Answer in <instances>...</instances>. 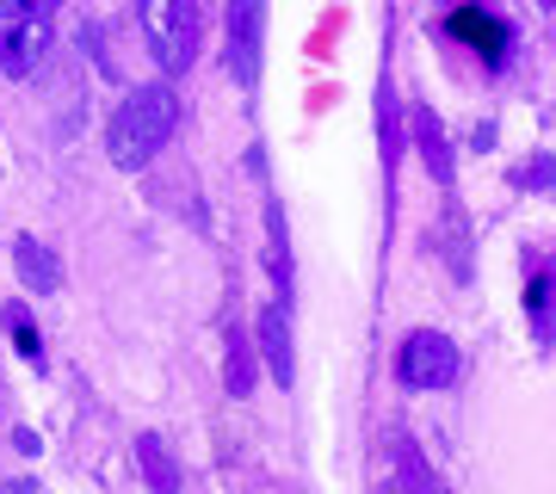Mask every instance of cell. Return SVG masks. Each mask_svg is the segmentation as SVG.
I'll return each mask as SVG.
<instances>
[{"instance_id":"1","label":"cell","mask_w":556,"mask_h":494,"mask_svg":"<svg viewBox=\"0 0 556 494\" xmlns=\"http://www.w3.org/2000/svg\"><path fill=\"white\" fill-rule=\"evenodd\" d=\"M174 124H179V93L167 80H149V87H137L112 112V124H105V155L118 161V167H149L167 149Z\"/></svg>"},{"instance_id":"2","label":"cell","mask_w":556,"mask_h":494,"mask_svg":"<svg viewBox=\"0 0 556 494\" xmlns=\"http://www.w3.org/2000/svg\"><path fill=\"white\" fill-rule=\"evenodd\" d=\"M137 25L161 68H192V56H199V0H137Z\"/></svg>"},{"instance_id":"3","label":"cell","mask_w":556,"mask_h":494,"mask_svg":"<svg viewBox=\"0 0 556 494\" xmlns=\"http://www.w3.org/2000/svg\"><path fill=\"white\" fill-rule=\"evenodd\" d=\"M402 383H415V390H445L457 377V346L433 328H420V334L402 340V358H396Z\"/></svg>"},{"instance_id":"4","label":"cell","mask_w":556,"mask_h":494,"mask_svg":"<svg viewBox=\"0 0 556 494\" xmlns=\"http://www.w3.org/2000/svg\"><path fill=\"white\" fill-rule=\"evenodd\" d=\"M260 38H266V0H229V75L241 87L260 80Z\"/></svg>"},{"instance_id":"5","label":"cell","mask_w":556,"mask_h":494,"mask_svg":"<svg viewBox=\"0 0 556 494\" xmlns=\"http://www.w3.org/2000/svg\"><path fill=\"white\" fill-rule=\"evenodd\" d=\"M43 50H50V25L43 20H13V31L0 38V68H7L13 80H25L43 62Z\"/></svg>"},{"instance_id":"6","label":"cell","mask_w":556,"mask_h":494,"mask_svg":"<svg viewBox=\"0 0 556 494\" xmlns=\"http://www.w3.org/2000/svg\"><path fill=\"white\" fill-rule=\"evenodd\" d=\"M254 353H266V365H273L278 383H291L298 377V358H291V316L285 309H260V328H254Z\"/></svg>"},{"instance_id":"7","label":"cell","mask_w":556,"mask_h":494,"mask_svg":"<svg viewBox=\"0 0 556 494\" xmlns=\"http://www.w3.org/2000/svg\"><path fill=\"white\" fill-rule=\"evenodd\" d=\"M13 266H20V278L31 284V291H43V296L62 291V259L50 254L38 236H20V241H13Z\"/></svg>"},{"instance_id":"8","label":"cell","mask_w":556,"mask_h":494,"mask_svg":"<svg viewBox=\"0 0 556 494\" xmlns=\"http://www.w3.org/2000/svg\"><path fill=\"white\" fill-rule=\"evenodd\" d=\"M415 142H420V161H427V174H433L439 186H452V149H445V130H439L433 112H420V118H415Z\"/></svg>"},{"instance_id":"9","label":"cell","mask_w":556,"mask_h":494,"mask_svg":"<svg viewBox=\"0 0 556 494\" xmlns=\"http://www.w3.org/2000/svg\"><path fill=\"white\" fill-rule=\"evenodd\" d=\"M223 383H229V395H254L260 383V353H254V340H229V365H223Z\"/></svg>"},{"instance_id":"10","label":"cell","mask_w":556,"mask_h":494,"mask_svg":"<svg viewBox=\"0 0 556 494\" xmlns=\"http://www.w3.org/2000/svg\"><path fill=\"white\" fill-rule=\"evenodd\" d=\"M137 464H142V476H149L161 494L179 489V470H174V457L161 452V439H137Z\"/></svg>"},{"instance_id":"11","label":"cell","mask_w":556,"mask_h":494,"mask_svg":"<svg viewBox=\"0 0 556 494\" xmlns=\"http://www.w3.org/2000/svg\"><path fill=\"white\" fill-rule=\"evenodd\" d=\"M56 0H0V20H43Z\"/></svg>"}]
</instances>
